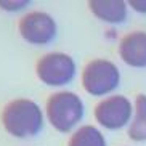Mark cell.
<instances>
[{"label": "cell", "instance_id": "12", "mask_svg": "<svg viewBox=\"0 0 146 146\" xmlns=\"http://www.w3.org/2000/svg\"><path fill=\"white\" fill-rule=\"evenodd\" d=\"M129 5L138 13H146V0H130Z\"/></svg>", "mask_w": 146, "mask_h": 146}, {"label": "cell", "instance_id": "2", "mask_svg": "<svg viewBox=\"0 0 146 146\" xmlns=\"http://www.w3.org/2000/svg\"><path fill=\"white\" fill-rule=\"evenodd\" d=\"M47 117L58 132H71L84 117V103L72 92L53 93L47 101Z\"/></svg>", "mask_w": 146, "mask_h": 146}, {"label": "cell", "instance_id": "3", "mask_svg": "<svg viewBox=\"0 0 146 146\" xmlns=\"http://www.w3.org/2000/svg\"><path fill=\"white\" fill-rule=\"evenodd\" d=\"M120 74L117 66L108 60H93L84 68L82 85L87 93L93 96H103L117 88Z\"/></svg>", "mask_w": 146, "mask_h": 146}, {"label": "cell", "instance_id": "4", "mask_svg": "<svg viewBox=\"0 0 146 146\" xmlns=\"http://www.w3.org/2000/svg\"><path fill=\"white\" fill-rule=\"evenodd\" d=\"M37 77L48 87L68 85L76 77V63L66 53H48L35 66Z\"/></svg>", "mask_w": 146, "mask_h": 146}, {"label": "cell", "instance_id": "6", "mask_svg": "<svg viewBox=\"0 0 146 146\" xmlns=\"http://www.w3.org/2000/svg\"><path fill=\"white\" fill-rule=\"evenodd\" d=\"M19 34L32 45H47L56 35V23L48 13L32 11L19 21Z\"/></svg>", "mask_w": 146, "mask_h": 146}, {"label": "cell", "instance_id": "11", "mask_svg": "<svg viewBox=\"0 0 146 146\" xmlns=\"http://www.w3.org/2000/svg\"><path fill=\"white\" fill-rule=\"evenodd\" d=\"M29 5V0H0V8L7 10V11H18V10L24 8Z\"/></svg>", "mask_w": 146, "mask_h": 146}, {"label": "cell", "instance_id": "5", "mask_svg": "<svg viewBox=\"0 0 146 146\" xmlns=\"http://www.w3.org/2000/svg\"><path fill=\"white\" fill-rule=\"evenodd\" d=\"M132 103L122 95H114L95 106V119L108 130H119L129 124L132 117Z\"/></svg>", "mask_w": 146, "mask_h": 146}, {"label": "cell", "instance_id": "10", "mask_svg": "<svg viewBox=\"0 0 146 146\" xmlns=\"http://www.w3.org/2000/svg\"><path fill=\"white\" fill-rule=\"evenodd\" d=\"M68 146H106L103 133L93 125H84L69 138Z\"/></svg>", "mask_w": 146, "mask_h": 146}, {"label": "cell", "instance_id": "8", "mask_svg": "<svg viewBox=\"0 0 146 146\" xmlns=\"http://www.w3.org/2000/svg\"><path fill=\"white\" fill-rule=\"evenodd\" d=\"M88 7L98 19L109 24H119L127 18V3L122 0H92Z\"/></svg>", "mask_w": 146, "mask_h": 146}, {"label": "cell", "instance_id": "9", "mask_svg": "<svg viewBox=\"0 0 146 146\" xmlns=\"http://www.w3.org/2000/svg\"><path fill=\"white\" fill-rule=\"evenodd\" d=\"M129 137L133 141H146V95L135 100V116L129 127Z\"/></svg>", "mask_w": 146, "mask_h": 146}, {"label": "cell", "instance_id": "7", "mask_svg": "<svg viewBox=\"0 0 146 146\" xmlns=\"http://www.w3.org/2000/svg\"><path fill=\"white\" fill-rule=\"evenodd\" d=\"M119 55L125 64L132 68H146V32L135 31L122 37Z\"/></svg>", "mask_w": 146, "mask_h": 146}, {"label": "cell", "instance_id": "1", "mask_svg": "<svg viewBox=\"0 0 146 146\" xmlns=\"http://www.w3.org/2000/svg\"><path fill=\"white\" fill-rule=\"evenodd\" d=\"M2 124L11 137L29 138L40 132L43 116L39 104L26 98H18L3 108Z\"/></svg>", "mask_w": 146, "mask_h": 146}]
</instances>
